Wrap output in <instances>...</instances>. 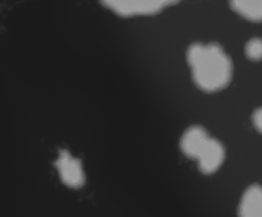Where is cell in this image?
Segmentation results:
<instances>
[{
    "mask_svg": "<svg viewBox=\"0 0 262 217\" xmlns=\"http://www.w3.org/2000/svg\"><path fill=\"white\" fill-rule=\"evenodd\" d=\"M186 59L192 79L201 91L214 93L232 82L233 61L219 43H192L187 49Z\"/></svg>",
    "mask_w": 262,
    "mask_h": 217,
    "instance_id": "cell-1",
    "label": "cell"
},
{
    "mask_svg": "<svg viewBox=\"0 0 262 217\" xmlns=\"http://www.w3.org/2000/svg\"><path fill=\"white\" fill-rule=\"evenodd\" d=\"M105 7L112 9L120 17H135V15L158 14L168 5L177 4V2L163 0H110L102 2Z\"/></svg>",
    "mask_w": 262,
    "mask_h": 217,
    "instance_id": "cell-2",
    "label": "cell"
},
{
    "mask_svg": "<svg viewBox=\"0 0 262 217\" xmlns=\"http://www.w3.org/2000/svg\"><path fill=\"white\" fill-rule=\"evenodd\" d=\"M54 166L58 170L61 183L66 184L68 188L79 189L86 183V174L82 161L71 155L67 150H61L59 152Z\"/></svg>",
    "mask_w": 262,
    "mask_h": 217,
    "instance_id": "cell-3",
    "label": "cell"
},
{
    "mask_svg": "<svg viewBox=\"0 0 262 217\" xmlns=\"http://www.w3.org/2000/svg\"><path fill=\"white\" fill-rule=\"evenodd\" d=\"M225 156H227V152H225L224 144L216 138H210L206 147L197 158L200 171L205 175H211L216 173L224 163Z\"/></svg>",
    "mask_w": 262,
    "mask_h": 217,
    "instance_id": "cell-4",
    "label": "cell"
},
{
    "mask_svg": "<svg viewBox=\"0 0 262 217\" xmlns=\"http://www.w3.org/2000/svg\"><path fill=\"white\" fill-rule=\"evenodd\" d=\"M210 135L207 130L201 125H192L187 128L181 138V151L184 156L192 160H197L204 148L206 147L210 140Z\"/></svg>",
    "mask_w": 262,
    "mask_h": 217,
    "instance_id": "cell-5",
    "label": "cell"
},
{
    "mask_svg": "<svg viewBox=\"0 0 262 217\" xmlns=\"http://www.w3.org/2000/svg\"><path fill=\"white\" fill-rule=\"evenodd\" d=\"M238 217H262V185L252 184L241 198Z\"/></svg>",
    "mask_w": 262,
    "mask_h": 217,
    "instance_id": "cell-6",
    "label": "cell"
},
{
    "mask_svg": "<svg viewBox=\"0 0 262 217\" xmlns=\"http://www.w3.org/2000/svg\"><path fill=\"white\" fill-rule=\"evenodd\" d=\"M230 7L245 19L251 22H262L261 0H235L230 3Z\"/></svg>",
    "mask_w": 262,
    "mask_h": 217,
    "instance_id": "cell-7",
    "label": "cell"
},
{
    "mask_svg": "<svg viewBox=\"0 0 262 217\" xmlns=\"http://www.w3.org/2000/svg\"><path fill=\"white\" fill-rule=\"evenodd\" d=\"M245 53L250 60L260 61L262 60V38L252 37L248 40L245 46Z\"/></svg>",
    "mask_w": 262,
    "mask_h": 217,
    "instance_id": "cell-8",
    "label": "cell"
},
{
    "mask_svg": "<svg viewBox=\"0 0 262 217\" xmlns=\"http://www.w3.org/2000/svg\"><path fill=\"white\" fill-rule=\"evenodd\" d=\"M252 123H253V127L256 128V130L260 132L262 134V106L257 107V109L253 111Z\"/></svg>",
    "mask_w": 262,
    "mask_h": 217,
    "instance_id": "cell-9",
    "label": "cell"
}]
</instances>
